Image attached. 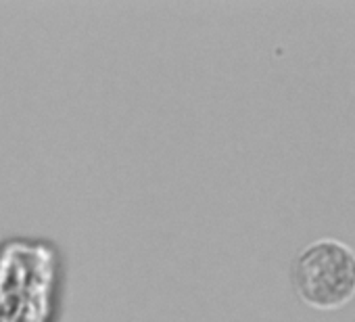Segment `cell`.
<instances>
[{"label":"cell","mask_w":355,"mask_h":322,"mask_svg":"<svg viewBox=\"0 0 355 322\" xmlns=\"http://www.w3.org/2000/svg\"><path fill=\"white\" fill-rule=\"evenodd\" d=\"M291 280L305 303L338 307L355 295V251L336 239H318L293 260Z\"/></svg>","instance_id":"cell-1"}]
</instances>
